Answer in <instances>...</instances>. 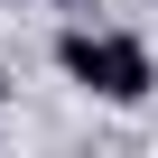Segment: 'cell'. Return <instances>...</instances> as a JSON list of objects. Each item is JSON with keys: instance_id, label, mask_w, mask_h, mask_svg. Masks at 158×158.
Returning a JSON list of instances; mask_svg holds the SVG:
<instances>
[{"instance_id": "6da1fadb", "label": "cell", "mask_w": 158, "mask_h": 158, "mask_svg": "<svg viewBox=\"0 0 158 158\" xmlns=\"http://www.w3.org/2000/svg\"><path fill=\"white\" fill-rule=\"evenodd\" d=\"M56 65L84 93H102V102H139L149 93V47L139 37H112V28H65L56 37Z\"/></svg>"}, {"instance_id": "7a4b0ae2", "label": "cell", "mask_w": 158, "mask_h": 158, "mask_svg": "<svg viewBox=\"0 0 158 158\" xmlns=\"http://www.w3.org/2000/svg\"><path fill=\"white\" fill-rule=\"evenodd\" d=\"M56 10H84V0H56Z\"/></svg>"}]
</instances>
